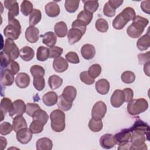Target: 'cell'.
Masks as SVG:
<instances>
[{
    "label": "cell",
    "instance_id": "cell-1",
    "mask_svg": "<svg viewBox=\"0 0 150 150\" xmlns=\"http://www.w3.org/2000/svg\"><path fill=\"white\" fill-rule=\"evenodd\" d=\"M132 21V24L127 29V33L131 38H139L144 31L145 28L148 25L149 20L139 15H137Z\"/></svg>",
    "mask_w": 150,
    "mask_h": 150
},
{
    "label": "cell",
    "instance_id": "cell-2",
    "mask_svg": "<svg viewBox=\"0 0 150 150\" xmlns=\"http://www.w3.org/2000/svg\"><path fill=\"white\" fill-rule=\"evenodd\" d=\"M136 13L131 7H127L123 9L113 20L112 26L116 30H121L130 21L133 20Z\"/></svg>",
    "mask_w": 150,
    "mask_h": 150
},
{
    "label": "cell",
    "instance_id": "cell-3",
    "mask_svg": "<svg viewBox=\"0 0 150 150\" xmlns=\"http://www.w3.org/2000/svg\"><path fill=\"white\" fill-rule=\"evenodd\" d=\"M8 25L4 29V36L7 39L15 40L18 39L21 33V26L18 20L13 16H8Z\"/></svg>",
    "mask_w": 150,
    "mask_h": 150
},
{
    "label": "cell",
    "instance_id": "cell-4",
    "mask_svg": "<svg viewBox=\"0 0 150 150\" xmlns=\"http://www.w3.org/2000/svg\"><path fill=\"white\" fill-rule=\"evenodd\" d=\"M50 126L52 129L56 132L63 131L66 127L65 114L60 109L53 110L50 114Z\"/></svg>",
    "mask_w": 150,
    "mask_h": 150
},
{
    "label": "cell",
    "instance_id": "cell-5",
    "mask_svg": "<svg viewBox=\"0 0 150 150\" xmlns=\"http://www.w3.org/2000/svg\"><path fill=\"white\" fill-rule=\"evenodd\" d=\"M148 108V103L144 98L132 99L127 105L128 112L131 115H137L145 112Z\"/></svg>",
    "mask_w": 150,
    "mask_h": 150
},
{
    "label": "cell",
    "instance_id": "cell-6",
    "mask_svg": "<svg viewBox=\"0 0 150 150\" xmlns=\"http://www.w3.org/2000/svg\"><path fill=\"white\" fill-rule=\"evenodd\" d=\"M146 140H147V139L145 135L141 133L131 131L129 139V142L131 144L130 149H147L148 147L145 143Z\"/></svg>",
    "mask_w": 150,
    "mask_h": 150
},
{
    "label": "cell",
    "instance_id": "cell-7",
    "mask_svg": "<svg viewBox=\"0 0 150 150\" xmlns=\"http://www.w3.org/2000/svg\"><path fill=\"white\" fill-rule=\"evenodd\" d=\"M3 51L8 54L12 60L16 59L18 57L20 52L15 43L9 39H5Z\"/></svg>",
    "mask_w": 150,
    "mask_h": 150
},
{
    "label": "cell",
    "instance_id": "cell-8",
    "mask_svg": "<svg viewBox=\"0 0 150 150\" xmlns=\"http://www.w3.org/2000/svg\"><path fill=\"white\" fill-rule=\"evenodd\" d=\"M130 131L137 132L143 134L146 137L147 141H149V126L144 121L138 118L137 120L134 122L133 125L129 128Z\"/></svg>",
    "mask_w": 150,
    "mask_h": 150
},
{
    "label": "cell",
    "instance_id": "cell-9",
    "mask_svg": "<svg viewBox=\"0 0 150 150\" xmlns=\"http://www.w3.org/2000/svg\"><path fill=\"white\" fill-rule=\"evenodd\" d=\"M107 112V105L102 101L96 102L91 110V117L95 119L101 120Z\"/></svg>",
    "mask_w": 150,
    "mask_h": 150
},
{
    "label": "cell",
    "instance_id": "cell-10",
    "mask_svg": "<svg viewBox=\"0 0 150 150\" xmlns=\"http://www.w3.org/2000/svg\"><path fill=\"white\" fill-rule=\"evenodd\" d=\"M131 137V131L129 128L123 129L119 132L114 135V141L115 144L122 145L129 142Z\"/></svg>",
    "mask_w": 150,
    "mask_h": 150
},
{
    "label": "cell",
    "instance_id": "cell-11",
    "mask_svg": "<svg viewBox=\"0 0 150 150\" xmlns=\"http://www.w3.org/2000/svg\"><path fill=\"white\" fill-rule=\"evenodd\" d=\"M32 132L27 127L22 128L16 132V137L18 142L22 144H27L32 138Z\"/></svg>",
    "mask_w": 150,
    "mask_h": 150
},
{
    "label": "cell",
    "instance_id": "cell-12",
    "mask_svg": "<svg viewBox=\"0 0 150 150\" xmlns=\"http://www.w3.org/2000/svg\"><path fill=\"white\" fill-rule=\"evenodd\" d=\"M26 111V105L25 102L21 100H16L13 102L12 109L9 111V115L13 117L15 115H22Z\"/></svg>",
    "mask_w": 150,
    "mask_h": 150
},
{
    "label": "cell",
    "instance_id": "cell-13",
    "mask_svg": "<svg viewBox=\"0 0 150 150\" xmlns=\"http://www.w3.org/2000/svg\"><path fill=\"white\" fill-rule=\"evenodd\" d=\"M111 104L112 107L118 108L124 103V94L122 90H115L111 96Z\"/></svg>",
    "mask_w": 150,
    "mask_h": 150
},
{
    "label": "cell",
    "instance_id": "cell-14",
    "mask_svg": "<svg viewBox=\"0 0 150 150\" xmlns=\"http://www.w3.org/2000/svg\"><path fill=\"white\" fill-rule=\"evenodd\" d=\"M25 38L29 43H36L39 39V30L34 26H29L25 31Z\"/></svg>",
    "mask_w": 150,
    "mask_h": 150
},
{
    "label": "cell",
    "instance_id": "cell-15",
    "mask_svg": "<svg viewBox=\"0 0 150 150\" xmlns=\"http://www.w3.org/2000/svg\"><path fill=\"white\" fill-rule=\"evenodd\" d=\"M0 81L4 86H10L14 81V74L8 69H2L1 71Z\"/></svg>",
    "mask_w": 150,
    "mask_h": 150
},
{
    "label": "cell",
    "instance_id": "cell-16",
    "mask_svg": "<svg viewBox=\"0 0 150 150\" xmlns=\"http://www.w3.org/2000/svg\"><path fill=\"white\" fill-rule=\"evenodd\" d=\"M100 145L104 149H111L113 148L115 142L114 139V135L111 134H105L100 138Z\"/></svg>",
    "mask_w": 150,
    "mask_h": 150
},
{
    "label": "cell",
    "instance_id": "cell-17",
    "mask_svg": "<svg viewBox=\"0 0 150 150\" xmlns=\"http://www.w3.org/2000/svg\"><path fill=\"white\" fill-rule=\"evenodd\" d=\"M4 6L8 10V16H16L19 13V5L16 0H7L4 1Z\"/></svg>",
    "mask_w": 150,
    "mask_h": 150
},
{
    "label": "cell",
    "instance_id": "cell-18",
    "mask_svg": "<svg viewBox=\"0 0 150 150\" xmlns=\"http://www.w3.org/2000/svg\"><path fill=\"white\" fill-rule=\"evenodd\" d=\"M83 33L78 29L71 28L67 33V38L69 43L70 45H73L74 43L78 42L83 36Z\"/></svg>",
    "mask_w": 150,
    "mask_h": 150
},
{
    "label": "cell",
    "instance_id": "cell-19",
    "mask_svg": "<svg viewBox=\"0 0 150 150\" xmlns=\"http://www.w3.org/2000/svg\"><path fill=\"white\" fill-rule=\"evenodd\" d=\"M46 15L49 17H56L60 13V7L59 5L54 1L47 3L45 7Z\"/></svg>",
    "mask_w": 150,
    "mask_h": 150
},
{
    "label": "cell",
    "instance_id": "cell-20",
    "mask_svg": "<svg viewBox=\"0 0 150 150\" xmlns=\"http://www.w3.org/2000/svg\"><path fill=\"white\" fill-rule=\"evenodd\" d=\"M68 67L67 61L62 57L56 58L53 60V67L56 72L63 73L68 69Z\"/></svg>",
    "mask_w": 150,
    "mask_h": 150
},
{
    "label": "cell",
    "instance_id": "cell-21",
    "mask_svg": "<svg viewBox=\"0 0 150 150\" xmlns=\"http://www.w3.org/2000/svg\"><path fill=\"white\" fill-rule=\"evenodd\" d=\"M29 76L24 72L19 73L15 78V83L16 86L21 88H26L30 84Z\"/></svg>",
    "mask_w": 150,
    "mask_h": 150
},
{
    "label": "cell",
    "instance_id": "cell-22",
    "mask_svg": "<svg viewBox=\"0 0 150 150\" xmlns=\"http://www.w3.org/2000/svg\"><path fill=\"white\" fill-rule=\"evenodd\" d=\"M81 54L83 57L86 60L92 59L96 54V49L91 44H85L81 48Z\"/></svg>",
    "mask_w": 150,
    "mask_h": 150
},
{
    "label": "cell",
    "instance_id": "cell-23",
    "mask_svg": "<svg viewBox=\"0 0 150 150\" xmlns=\"http://www.w3.org/2000/svg\"><path fill=\"white\" fill-rule=\"evenodd\" d=\"M96 90L98 94H107L110 90V83L105 79H101L96 83Z\"/></svg>",
    "mask_w": 150,
    "mask_h": 150
},
{
    "label": "cell",
    "instance_id": "cell-24",
    "mask_svg": "<svg viewBox=\"0 0 150 150\" xmlns=\"http://www.w3.org/2000/svg\"><path fill=\"white\" fill-rule=\"evenodd\" d=\"M42 100L43 103L48 106L51 107L55 105L58 100V96L57 94L54 91H49L45 93L43 97Z\"/></svg>",
    "mask_w": 150,
    "mask_h": 150
},
{
    "label": "cell",
    "instance_id": "cell-25",
    "mask_svg": "<svg viewBox=\"0 0 150 150\" xmlns=\"http://www.w3.org/2000/svg\"><path fill=\"white\" fill-rule=\"evenodd\" d=\"M42 38V42L48 47H53L57 42V36L55 33L53 32H46L43 35H41Z\"/></svg>",
    "mask_w": 150,
    "mask_h": 150
},
{
    "label": "cell",
    "instance_id": "cell-26",
    "mask_svg": "<svg viewBox=\"0 0 150 150\" xmlns=\"http://www.w3.org/2000/svg\"><path fill=\"white\" fill-rule=\"evenodd\" d=\"M13 105V103L11 100L7 97H4L2 98L0 104V110L1 112V120L2 121L4 120V117L5 115L6 112H9V111L12 109Z\"/></svg>",
    "mask_w": 150,
    "mask_h": 150
},
{
    "label": "cell",
    "instance_id": "cell-27",
    "mask_svg": "<svg viewBox=\"0 0 150 150\" xmlns=\"http://www.w3.org/2000/svg\"><path fill=\"white\" fill-rule=\"evenodd\" d=\"M12 127L13 131L16 132L22 128L27 127L26 121L22 115H16L13 118Z\"/></svg>",
    "mask_w": 150,
    "mask_h": 150
},
{
    "label": "cell",
    "instance_id": "cell-28",
    "mask_svg": "<svg viewBox=\"0 0 150 150\" xmlns=\"http://www.w3.org/2000/svg\"><path fill=\"white\" fill-rule=\"evenodd\" d=\"M36 148L39 150H50L53 148V142L49 138H41L36 141Z\"/></svg>",
    "mask_w": 150,
    "mask_h": 150
},
{
    "label": "cell",
    "instance_id": "cell-29",
    "mask_svg": "<svg viewBox=\"0 0 150 150\" xmlns=\"http://www.w3.org/2000/svg\"><path fill=\"white\" fill-rule=\"evenodd\" d=\"M137 48L140 51L147 50L150 46V36L148 31L146 34L139 38L137 42Z\"/></svg>",
    "mask_w": 150,
    "mask_h": 150
},
{
    "label": "cell",
    "instance_id": "cell-30",
    "mask_svg": "<svg viewBox=\"0 0 150 150\" xmlns=\"http://www.w3.org/2000/svg\"><path fill=\"white\" fill-rule=\"evenodd\" d=\"M19 56L23 61L29 62L33 58L35 52L30 47L25 46L20 49Z\"/></svg>",
    "mask_w": 150,
    "mask_h": 150
},
{
    "label": "cell",
    "instance_id": "cell-31",
    "mask_svg": "<svg viewBox=\"0 0 150 150\" xmlns=\"http://www.w3.org/2000/svg\"><path fill=\"white\" fill-rule=\"evenodd\" d=\"M62 95L66 100L73 103L76 97L77 91L74 87L67 86L64 88Z\"/></svg>",
    "mask_w": 150,
    "mask_h": 150
},
{
    "label": "cell",
    "instance_id": "cell-32",
    "mask_svg": "<svg viewBox=\"0 0 150 150\" xmlns=\"http://www.w3.org/2000/svg\"><path fill=\"white\" fill-rule=\"evenodd\" d=\"M55 34L59 38H64L67 34V26L66 23L63 21H60L56 23L54 26Z\"/></svg>",
    "mask_w": 150,
    "mask_h": 150
},
{
    "label": "cell",
    "instance_id": "cell-33",
    "mask_svg": "<svg viewBox=\"0 0 150 150\" xmlns=\"http://www.w3.org/2000/svg\"><path fill=\"white\" fill-rule=\"evenodd\" d=\"M63 83V79L57 75L53 74L48 79V84L52 90H56L59 88Z\"/></svg>",
    "mask_w": 150,
    "mask_h": 150
},
{
    "label": "cell",
    "instance_id": "cell-34",
    "mask_svg": "<svg viewBox=\"0 0 150 150\" xmlns=\"http://www.w3.org/2000/svg\"><path fill=\"white\" fill-rule=\"evenodd\" d=\"M49 58V49L40 46L37 49L36 59L38 61L44 62Z\"/></svg>",
    "mask_w": 150,
    "mask_h": 150
},
{
    "label": "cell",
    "instance_id": "cell-35",
    "mask_svg": "<svg viewBox=\"0 0 150 150\" xmlns=\"http://www.w3.org/2000/svg\"><path fill=\"white\" fill-rule=\"evenodd\" d=\"M88 126L91 131L94 132H97L102 129L103 127V124L101 120L92 118L90 120Z\"/></svg>",
    "mask_w": 150,
    "mask_h": 150
},
{
    "label": "cell",
    "instance_id": "cell-36",
    "mask_svg": "<svg viewBox=\"0 0 150 150\" xmlns=\"http://www.w3.org/2000/svg\"><path fill=\"white\" fill-rule=\"evenodd\" d=\"M32 120H38L42 122H43L45 124H46L48 121L49 116L47 114V112L42 110V109H38L36 110L34 114L32 115Z\"/></svg>",
    "mask_w": 150,
    "mask_h": 150
},
{
    "label": "cell",
    "instance_id": "cell-37",
    "mask_svg": "<svg viewBox=\"0 0 150 150\" xmlns=\"http://www.w3.org/2000/svg\"><path fill=\"white\" fill-rule=\"evenodd\" d=\"M42 19V13L38 9H33L29 16V25L35 26L37 25Z\"/></svg>",
    "mask_w": 150,
    "mask_h": 150
},
{
    "label": "cell",
    "instance_id": "cell-38",
    "mask_svg": "<svg viewBox=\"0 0 150 150\" xmlns=\"http://www.w3.org/2000/svg\"><path fill=\"white\" fill-rule=\"evenodd\" d=\"M57 103L59 108L64 111L70 110L73 105L72 102H70L66 100L62 94L58 97V100Z\"/></svg>",
    "mask_w": 150,
    "mask_h": 150
},
{
    "label": "cell",
    "instance_id": "cell-39",
    "mask_svg": "<svg viewBox=\"0 0 150 150\" xmlns=\"http://www.w3.org/2000/svg\"><path fill=\"white\" fill-rule=\"evenodd\" d=\"M84 3V10L90 13L95 12L99 6V3L97 1L85 0L82 1Z\"/></svg>",
    "mask_w": 150,
    "mask_h": 150
},
{
    "label": "cell",
    "instance_id": "cell-40",
    "mask_svg": "<svg viewBox=\"0 0 150 150\" xmlns=\"http://www.w3.org/2000/svg\"><path fill=\"white\" fill-rule=\"evenodd\" d=\"M93 17V15L92 13H90L87 11L83 10V11H81L78 14L77 18V19L84 23L86 26H87L88 24H90V23L92 21Z\"/></svg>",
    "mask_w": 150,
    "mask_h": 150
},
{
    "label": "cell",
    "instance_id": "cell-41",
    "mask_svg": "<svg viewBox=\"0 0 150 150\" xmlns=\"http://www.w3.org/2000/svg\"><path fill=\"white\" fill-rule=\"evenodd\" d=\"M80 1L77 0H66L64 2V8L69 13L75 12L79 6Z\"/></svg>",
    "mask_w": 150,
    "mask_h": 150
},
{
    "label": "cell",
    "instance_id": "cell-42",
    "mask_svg": "<svg viewBox=\"0 0 150 150\" xmlns=\"http://www.w3.org/2000/svg\"><path fill=\"white\" fill-rule=\"evenodd\" d=\"M45 124L38 120H33L29 126V129L33 134H39L43 130Z\"/></svg>",
    "mask_w": 150,
    "mask_h": 150
},
{
    "label": "cell",
    "instance_id": "cell-43",
    "mask_svg": "<svg viewBox=\"0 0 150 150\" xmlns=\"http://www.w3.org/2000/svg\"><path fill=\"white\" fill-rule=\"evenodd\" d=\"M33 9V5L29 1L24 0L22 2L21 5V11L25 16H28L31 13Z\"/></svg>",
    "mask_w": 150,
    "mask_h": 150
},
{
    "label": "cell",
    "instance_id": "cell-44",
    "mask_svg": "<svg viewBox=\"0 0 150 150\" xmlns=\"http://www.w3.org/2000/svg\"><path fill=\"white\" fill-rule=\"evenodd\" d=\"M95 27L97 30L100 32H106L108 29V23L107 21L103 18H98L95 23Z\"/></svg>",
    "mask_w": 150,
    "mask_h": 150
},
{
    "label": "cell",
    "instance_id": "cell-45",
    "mask_svg": "<svg viewBox=\"0 0 150 150\" xmlns=\"http://www.w3.org/2000/svg\"><path fill=\"white\" fill-rule=\"evenodd\" d=\"M30 72L33 78L43 77L45 74L44 68L39 65H33L30 69Z\"/></svg>",
    "mask_w": 150,
    "mask_h": 150
},
{
    "label": "cell",
    "instance_id": "cell-46",
    "mask_svg": "<svg viewBox=\"0 0 150 150\" xmlns=\"http://www.w3.org/2000/svg\"><path fill=\"white\" fill-rule=\"evenodd\" d=\"M121 79L125 84H131L135 80V75L131 71H125L121 74Z\"/></svg>",
    "mask_w": 150,
    "mask_h": 150
},
{
    "label": "cell",
    "instance_id": "cell-47",
    "mask_svg": "<svg viewBox=\"0 0 150 150\" xmlns=\"http://www.w3.org/2000/svg\"><path fill=\"white\" fill-rule=\"evenodd\" d=\"M88 74L94 79L98 77L101 72V67L98 64H94L90 66L87 71Z\"/></svg>",
    "mask_w": 150,
    "mask_h": 150
},
{
    "label": "cell",
    "instance_id": "cell-48",
    "mask_svg": "<svg viewBox=\"0 0 150 150\" xmlns=\"http://www.w3.org/2000/svg\"><path fill=\"white\" fill-rule=\"evenodd\" d=\"M0 58H1V68L2 70L4 68H6L8 67L11 60H12L11 57L5 53L3 50L0 53Z\"/></svg>",
    "mask_w": 150,
    "mask_h": 150
},
{
    "label": "cell",
    "instance_id": "cell-49",
    "mask_svg": "<svg viewBox=\"0 0 150 150\" xmlns=\"http://www.w3.org/2000/svg\"><path fill=\"white\" fill-rule=\"evenodd\" d=\"M12 129V125L8 122H2L0 124V134L2 135H6L10 134Z\"/></svg>",
    "mask_w": 150,
    "mask_h": 150
},
{
    "label": "cell",
    "instance_id": "cell-50",
    "mask_svg": "<svg viewBox=\"0 0 150 150\" xmlns=\"http://www.w3.org/2000/svg\"><path fill=\"white\" fill-rule=\"evenodd\" d=\"M63 48L59 46H53L49 48V58L56 59L59 57L63 53Z\"/></svg>",
    "mask_w": 150,
    "mask_h": 150
},
{
    "label": "cell",
    "instance_id": "cell-51",
    "mask_svg": "<svg viewBox=\"0 0 150 150\" xmlns=\"http://www.w3.org/2000/svg\"><path fill=\"white\" fill-rule=\"evenodd\" d=\"M33 84L38 91H41L43 90L45 87V80L43 77L33 78Z\"/></svg>",
    "mask_w": 150,
    "mask_h": 150
},
{
    "label": "cell",
    "instance_id": "cell-52",
    "mask_svg": "<svg viewBox=\"0 0 150 150\" xmlns=\"http://www.w3.org/2000/svg\"><path fill=\"white\" fill-rule=\"evenodd\" d=\"M80 79L83 83L87 85H91L95 81V80L88 74L87 71H82L80 74Z\"/></svg>",
    "mask_w": 150,
    "mask_h": 150
},
{
    "label": "cell",
    "instance_id": "cell-53",
    "mask_svg": "<svg viewBox=\"0 0 150 150\" xmlns=\"http://www.w3.org/2000/svg\"><path fill=\"white\" fill-rule=\"evenodd\" d=\"M66 60L73 64H78L80 62V59L78 54L74 52H69L65 55Z\"/></svg>",
    "mask_w": 150,
    "mask_h": 150
},
{
    "label": "cell",
    "instance_id": "cell-54",
    "mask_svg": "<svg viewBox=\"0 0 150 150\" xmlns=\"http://www.w3.org/2000/svg\"><path fill=\"white\" fill-rule=\"evenodd\" d=\"M40 106L36 103H28L26 104V111L25 112L27 115L32 117L34 112L38 110V109H40Z\"/></svg>",
    "mask_w": 150,
    "mask_h": 150
},
{
    "label": "cell",
    "instance_id": "cell-55",
    "mask_svg": "<svg viewBox=\"0 0 150 150\" xmlns=\"http://www.w3.org/2000/svg\"><path fill=\"white\" fill-rule=\"evenodd\" d=\"M115 9L112 8L108 2L105 4L103 8V13L105 16L108 17H112L115 15Z\"/></svg>",
    "mask_w": 150,
    "mask_h": 150
},
{
    "label": "cell",
    "instance_id": "cell-56",
    "mask_svg": "<svg viewBox=\"0 0 150 150\" xmlns=\"http://www.w3.org/2000/svg\"><path fill=\"white\" fill-rule=\"evenodd\" d=\"M86 25L84 23L81 22V21L79 19H76L71 24V28H76L79 29L81 31V32L84 35L86 31Z\"/></svg>",
    "mask_w": 150,
    "mask_h": 150
},
{
    "label": "cell",
    "instance_id": "cell-57",
    "mask_svg": "<svg viewBox=\"0 0 150 150\" xmlns=\"http://www.w3.org/2000/svg\"><path fill=\"white\" fill-rule=\"evenodd\" d=\"M138 63L139 64H144L145 63L150 61V52H147L145 53H139L138 54Z\"/></svg>",
    "mask_w": 150,
    "mask_h": 150
},
{
    "label": "cell",
    "instance_id": "cell-58",
    "mask_svg": "<svg viewBox=\"0 0 150 150\" xmlns=\"http://www.w3.org/2000/svg\"><path fill=\"white\" fill-rule=\"evenodd\" d=\"M122 91L124 94V102L128 103L132 100L134 97V92L131 88L128 87L125 88Z\"/></svg>",
    "mask_w": 150,
    "mask_h": 150
},
{
    "label": "cell",
    "instance_id": "cell-59",
    "mask_svg": "<svg viewBox=\"0 0 150 150\" xmlns=\"http://www.w3.org/2000/svg\"><path fill=\"white\" fill-rule=\"evenodd\" d=\"M8 69L10 70V71L14 74H16L19 69H20V66L19 64H18V62H16V61H15L14 60H12L10 64L8 66Z\"/></svg>",
    "mask_w": 150,
    "mask_h": 150
},
{
    "label": "cell",
    "instance_id": "cell-60",
    "mask_svg": "<svg viewBox=\"0 0 150 150\" xmlns=\"http://www.w3.org/2000/svg\"><path fill=\"white\" fill-rule=\"evenodd\" d=\"M141 8L142 11L147 14L150 13V1H143L141 4Z\"/></svg>",
    "mask_w": 150,
    "mask_h": 150
},
{
    "label": "cell",
    "instance_id": "cell-61",
    "mask_svg": "<svg viewBox=\"0 0 150 150\" xmlns=\"http://www.w3.org/2000/svg\"><path fill=\"white\" fill-rule=\"evenodd\" d=\"M123 0H110L108 1L109 4L114 9H116L123 3Z\"/></svg>",
    "mask_w": 150,
    "mask_h": 150
},
{
    "label": "cell",
    "instance_id": "cell-62",
    "mask_svg": "<svg viewBox=\"0 0 150 150\" xmlns=\"http://www.w3.org/2000/svg\"><path fill=\"white\" fill-rule=\"evenodd\" d=\"M131 146V143L129 142H128V143L118 145V149H119V150H120V149H121V150H122V149H130Z\"/></svg>",
    "mask_w": 150,
    "mask_h": 150
},
{
    "label": "cell",
    "instance_id": "cell-63",
    "mask_svg": "<svg viewBox=\"0 0 150 150\" xmlns=\"http://www.w3.org/2000/svg\"><path fill=\"white\" fill-rule=\"evenodd\" d=\"M144 71L145 74L146 76H150L149 75V62H148L144 64Z\"/></svg>",
    "mask_w": 150,
    "mask_h": 150
},
{
    "label": "cell",
    "instance_id": "cell-64",
    "mask_svg": "<svg viewBox=\"0 0 150 150\" xmlns=\"http://www.w3.org/2000/svg\"><path fill=\"white\" fill-rule=\"evenodd\" d=\"M1 149H4L5 148L6 145H7V141L5 138L3 137H1Z\"/></svg>",
    "mask_w": 150,
    "mask_h": 150
}]
</instances>
